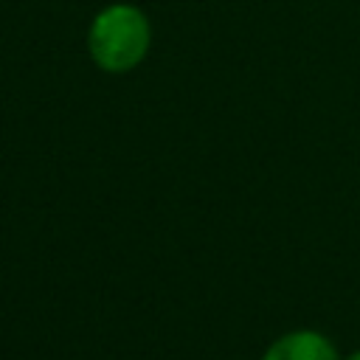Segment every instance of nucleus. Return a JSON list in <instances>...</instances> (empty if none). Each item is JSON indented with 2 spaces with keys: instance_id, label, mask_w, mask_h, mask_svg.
Segmentation results:
<instances>
[{
  "instance_id": "obj_1",
  "label": "nucleus",
  "mask_w": 360,
  "mask_h": 360,
  "mask_svg": "<svg viewBox=\"0 0 360 360\" xmlns=\"http://www.w3.org/2000/svg\"><path fill=\"white\" fill-rule=\"evenodd\" d=\"M87 56L110 76L132 73L143 65L152 51V20L149 14L127 0L107 3L98 8L87 25Z\"/></svg>"
},
{
  "instance_id": "obj_2",
  "label": "nucleus",
  "mask_w": 360,
  "mask_h": 360,
  "mask_svg": "<svg viewBox=\"0 0 360 360\" xmlns=\"http://www.w3.org/2000/svg\"><path fill=\"white\" fill-rule=\"evenodd\" d=\"M262 360H340L335 343L315 329H292L276 338Z\"/></svg>"
},
{
  "instance_id": "obj_3",
  "label": "nucleus",
  "mask_w": 360,
  "mask_h": 360,
  "mask_svg": "<svg viewBox=\"0 0 360 360\" xmlns=\"http://www.w3.org/2000/svg\"><path fill=\"white\" fill-rule=\"evenodd\" d=\"M346 360H360V349H357V352H352V354H349Z\"/></svg>"
}]
</instances>
